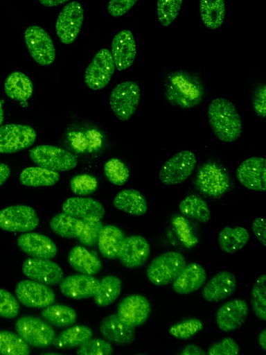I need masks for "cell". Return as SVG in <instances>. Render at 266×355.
Instances as JSON below:
<instances>
[{
	"label": "cell",
	"mask_w": 266,
	"mask_h": 355,
	"mask_svg": "<svg viewBox=\"0 0 266 355\" xmlns=\"http://www.w3.org/2000/svg\"><path fill=\"white\" fill-rule=\"evenodd\" d=\"M209 121L213 132L220 141L231 143L242 132L240 116L234 105L224 98L213 99L208 108Z\"/></svg>",
	"instance_id": "1"
},
{
	"label": "cell",
	"mask_w": 266,
	"mask_h": 355,
	"mask_svg": "<svg viewBox=\"0 0 266 355\" xmlns=\"http://www.w3.org/2000/svg\"><path fill=\"white\" fill-rule=\"evenodd\" d=\"M203 87L198 80L181 71L172 74L166 87L167 99L181 108L197 105L202 99Z\"/></svg>",
	"instance_id": "2"
},
{
	"label": "cell",
	"mask_w": 266,
	"mask_h": 355,
	"mask_svg": "<svg viewBox=\"0 0 266 355\" xmlns=\"http://www.w3.org/2000/svg\"><path fill=\"white\" fill-rule=\"evenodd\" d=\"M186 265L184 256L169 251L155 257L148 265L146 275L152 284L161 286L172 282Z\"/></svg>",
	"instance_id": "3"
},
{
	"label": "cell",
	"mask_w": 266,
	"mask_h": 355,
	"mask_svg": "<svg viewBox=\"0 0 266 355\" xmlns=\"http://www.w3.org/2000/svg\"><path fill=\"white\" fill-rule=\"evenodd\" d=\"M140 98L139 85L136 82L126 80L114 87L109 96V105L118 119L126 121L136 110Z\"/></svg>",
	"instance_id": "4"
},
{
	"label": "cell",
	"mask_w": 266,
	"mask_h": 355,
	"mask_svg": "<svg viewBox=\"0 0 266 355\" xmlns=\"http://www.w3.org/2000/svg\"><path fill=\"white\" fill-rule=\"evenodd\" d=\"M15 329L28 345L37 348H46L53 345L56 336L50 324L31 315L18 318L15 322Z\"/></svg>",
	"instance_id": "5"
},
{
	"label": "cell",
	"mask_w": 266,
	"mask_h": 355,
	"mask_svg": "<svg viewBox=\"0 0 266 355\" xmlns=\"http://www.w3.org/2000/svg\"><path fill=\"white\" fill-rule=\"evenodd\" d=\"M30 159L38 166L57 172L70 171L78 164L77 158L65 149L39 145L28 151Z\"/></svg>",
	"instance_id": "6"
},
{
	"label": "cell",
	"mask_w": 266,
	"mask_h": 355,
	"mask_svg": "<svg viewBox=\"0 0 266 355\" xmlns=\"http://www.w3.org/2000/svg\"><path fill=\"white\" fill-rule=\"evenodd\" d=\"M196 163L193 152L188 150L178 152L163 164L159 173V180L168 186L181 184L193 173Z\"/></svg>",
	"instance_id": "7"
},
{
	"label": "cell",
	"mask_w": 266,
	"mask_h": 355,
	"mask_svg": "<svg viewBox=\"0 0 266 355\" xmlns=\"http://www.w3.org/2000/svg\"><path fill=\"white\" fill-rule=\"evenodd\" d=\"M195 184L202 193L211 197H219L230 187L226 171L214 162H206L198 170Z\"/></svg>",
	"instance_id": "8"
},
{
	"label": "cell",
	"mask_w": 266,
	"mask_h": 355,
	"mask_svg": "<svg viewBox=\"0 0 266 355\" xmlns=\"http://www.w3.org/2000/svg\"><path fill=\"white\" fill-rule=\"evenodd\" d=\"M24 40L33 59L40 66H49L55 60V49L52 39L39 26H28L24 32Z\"/></svg>",
	"instance_id": "9"
},
{
	"label": "cell",
	"mask_w": 266,
	"mask_h": 355,
	"mask_svg": "<svg viewBox=\"0 0 266 355\" xmlns=\"http://www.w3.org/2000/svg\"><path fill=\"white\" fill-rule=\"evenodd\" d=\"M35 211L24 205L8 206L0 211V228L10 232H28L39 225Z\"/></svg>",
	"instance_id": "10"
},
{
	"label": "cell",
	"mask_w": 266,
	"mask_h": 355,
	"mask_svg": "<svg viewBox=\"0 0 266 355\" xmlns=\"http://www.w3.org/2000/svg\"><path fill=\"white\" fill-rule=\"evenodd\" d=\"M115 69L111 51L102 49L94 55L85 70V84L92 90L102 89L109 83Z\"/></svg>",
	"instance_id": "11"
},
{
	"label": "cell",
	"mask_w": 266,
	"mask_h": 355,
	"mask_svg": "<svg viewBox=\"0 0 266 355\" xmlns=\"http://www.w3.org/2000/svg\"><path fill=\"white\" fill-rule=\"evenodd\" d=\"M36 137V132L28 125H0V153H14L28 148L35 143Z\"/></svg>",
	"instance_id": "12"
},
{
	"label": "cell",
	"mask_w": 266,
	"mask_h": 355,
	"mask_svg": "<svg viewBox=\"0 0 266 355\" xmlns=\"http://www.w3.org/2000/svg\"><path fill=\"white\" fill-rule=\"evenodd\" d=\"M82 5L76 1L67 3L59 13L56 24L57 35L64 44H71L77 38L83 22Z\"/></svg>",
	"instance_id": "13"
},
{
	"label": "cell",
	"mask_w": 266,
	"mask_h": 355,
	"mask_svg": "<svg viewBox=\"0 0 266 355\" xmlns=\"http://www.w3.org/2000/svg\"><path fill=\"white\" fill-rule=\"evenodd\" d=\"M15 294L17 300L29 308H45L55 300L54 291L48 285L34 280L19 282L16 286Z\"/></svg>",
	"instance_id": "14"
},
{
	"label": "cell",
	"mask_w": 266,
	"mask_h": 355,
	"mask_svg": "<svg viewBox=\"0 0 266 355\" xmlns=\"http://www.w3.org/2000/svg\"><path fill=\"white\" fill-rule=\"evenodd\" d=\"M236 178L245 188L258 192L266 191V159L251 157L245 159L236 169Z\"/></svg>",
	"instance_id": "15"
},
{
	"label": "cell",
	"mask_w": 266,
	"mask_h": 355,
	"mask_svg": "<svg viewBox=\"0 0 266 355\" xmlns=\"http://www.w3.org/2000/svg\"><path fill=\"white\" fill-rule=\"evenodd\" d=\"M21 269L28 278L48 286L60 284L64 276L60 266L50 259L28 258Z\"/></svg>",
	"instance_id": "16"
},
{
	"label": "cell",
	"mask_w": 266,
	"mask_h": 355,
	"mask_svg": "<svg viewBox=\"0 0 266 355\" xmlns=\"http://www.w3.org/2000/svg\"><path fill=\"white\" fill-rule=\"evenodd\" d=\"M150 310V304L146 297L139 294H133L119 302L116 314L122 321L136 327L147 321Z\"/></svg>",
	"instance_id": "17"
},
{
	"label": "cell",
	"mask_w": 266,
	"mask_h": 355,
	"mask_svg": "<svg viewBox=\"0 0 266 355\" xmlns=\"http://www.w3.org/2000/svg\"><path fill=\"white\" fill-rule=\"evenodd\" d=\"M150 254V246L142 236L132 235L124 238L118 258L126 268H136L143 266Z\"/></svg>",
	"instance_id": "18"
},
{
	"label": "cell",
	"mask_w": 266,
	"mask_h": 355,
	"mask_svg": "<svg viewBox=\"0 0 266 355\" xmlns=\"http://www.w3.org/2000/svg\"><path fill=\"white\" fill-rule=\"evenodd\" d=\"M249 307L247 302L241 299H234L222 304L215 314V322L223 331H231L245 322Z\"/></svg>",
	"instance_id": "19"
},
{
	"label": "cell",
	"mask_w": 266,
	"mask_h": 355,
	"mask_svg": "<svg viewBox=\"0 0 266 355\" xmlns=\"http://www.w3.org/2000/svg\"><path fill=\"white\" fill-rule=\"evenodd\" d=\"M111 53L118 71L125 70L133 64L136 46L131 31L124 29L115 35L112 42Z\"/></svg>",
	"instance_id": "20"
},
{
	"label": "cell",
	"mask_w": 266,
	"mask_h": 355,
	"mask_svg": "<svg viewBox=\"0 0 266 355\" xmlns=\"http://www.w3.org/2000/svg\"><path fill=\"white\" fill-rule=\"evenodd\" d=\"M100 281L92 275L78 274L69 275L60 282V292L73 300H83L93 297Z\"/></svg>",
	"instance_id": "21"
},
{
	"label": "cell",
	"mask_w": 266,
	"mask_h": 355,
	"mask_svg": "<svg viewBox=\"0 0 266 355\" xmlns=\"http://www.w3.org/2000/svg\"><path fill=\"white\" fill-rule=\"evenodd\" d=\"M19 248L34 258L51 259L57 254L55 243L48 237L36 232L21 234L17 241Z\"/></svg>",
	"instance_id": "22"
},
{
	"label": "cell",
	"mask_w": 266,
	"mask_h": 355,
	"mask_svg": "<svg viewBox=\"0 0 266 355\" xmlns=\"http://www.w3.org/2000/svg\"><path fill=\"white\" fill-rule=\"evenodd\" d=\"M99 329L106 340L116 345H129L135 337L134 327L122 321L116 313L105 317L100 322Z\"/></svg>",
	"instance_id": "23"
},
{
	"label": "cell",
	"mask_w": 266,
	"mask_h": 355,
	"mask_svg": "<svg viewBox=\"0 0 266 355\" xmlns=\"http://www.w3.org/2000/svg\"><path fill=\"white\" fill-rule=\"evenodd\" d=\"M237 279L229 271L215 274L204 286L202 295L209 302H217L229 297L236 291Z\"/></svg>",
	"instance_id": "24"
},
{
	"label": "cell",
	"mask_w": 266,
	"mask_h": 355,
	"mask_svg": "<svg viewBox=\"0 0 266 355\" xmlns=\"http://www.w3.org/2000/svg\"><path fill=\"white\" fill-rule=\"evenodd\" d=\"M62 210L81 220L90 218L101 220L105 213L104 206L98 200L82 197L66 198L62 204Z\"/></svg>",
	"instance_id": "25"
},
{
	"label": "cell",
	"mask_w": 266,
	"mask_h": 355,
	"mask_svg": "<svg viewBox=\"0 0 266 355\" xmlns=\"http://www.w3.org/2000/svg\"><path fill=\"white\" fill-rule=\"evenodd\" d=\"M206 272L197 263L186 265L172 282L173 291L181 295L190 294L198 290L206 282Z\"/></svg>",
	"instance_id": "26"
},
{
	"label": "cell",
	"mask_w": 266,
	"mask_h": 355,
	"mask_svg": "<svg viewBox=\"0 0 266 355\" xmlns=\"http://www.w3.org/2000/svg\"><path fill=\"white\" fill-rule=\"evenodd\" d=\"M113 204L118 210L134 216H142L148 210V203L144 196L132 189L119 191L114 198Z\"/></svg>",
	"instance_id": "27"
},
{
	"label": "cell",
	"mask_w": 266,
	"mask_h": 355,
	"mask_svg": "<svg viewBox=\"0 0 266 355\" xmlns=\"http://www.w3.org/2000/svg\"><path fill=\"white\" fill-rule=\"evenodd\" d=\"M68 261L72 268L85 275H96L102 268V263L98 257L80 245L71 250L68 255Z\"/></svg>",
	"instance_id": "28"
},
{
	"label": "cell",
	"mask_w": 266,
	"mask_h": 355,
	"mask_svg": "<svg viewBox=\"0 0 266 355\" xmlns=\"http://www.w3.org/2000/svg\"><path fill=\"white\" fill-rule=\"evenodd\" d=\"M4 91L10 98L25 102L33 94V85L26 74L20 71H14L6 78Z\"/></svg>",
	"instance_id": "29"
},
{
	"label": "cell",
	"mask_w": 266,
	"mask_h": 355,
	"mask_svg": "<svg viewBox=\"0 0 266 355\" xmlns=\"http://www.w3.org/2000/svg\"><path fill=\"white\" fill-rule=\"evenodd\" d=\"M124 235L118 227L107 225L103 226L98 239V247L100 254L108 259L118 258Z\"/></svg>",
	"instance_id": "30"
},
{
	"label": "cell",
	"mask_w": 266,
	"mask_h": 355,
	"mask_svg": "<svg viewBox=\"0 0 266 355\" xmlns=\"http://www.w3.org/2000/svg\"><path fill=\"white\" fill-rule=\"evenodd\" d=\"M19 180L22 185L26 187H49L59 181L60 174L39 166H30L21 171Z\"/></svg>",
	"instance_id": "31"
},
{
	"label": "cell",
	"mask_w": 266,
	"mask_h": 355,
	"mask_svg": "<svg viewBox=\"0 0 266 355\" xmlns=\"http://www.w3.org/2000/svg\"><path fill=\"white\" fill-rule=\"evenodd\" d=\"M249 240V233L242 227H225L220 232L218 237L220 248L228 254L240 250Z\"/></svg>",
	"instance_id": "32"
},
{
	"label": "cell",
	"mask_w": 266,
	"mask_h": 355,
	"mask_svg": "<svg viewBox=\"0 0 266 355\" xmlns=\"http://www.w3.org/2000/svg\"><path fill=\"white\" fill-rule=\"evenodd\" d=\"M122 290L121 280L114 275H107L101 279L94 297V303L100 307L112 304L118 297Z\"/></svg>",
	"instance_id": "33"
},
{
	"label": "cell",
	"mask_w": 266,
	"mask_h": 355,
	"mask_svg": "<svg viewBox=\"0 0 266 355\" xmlns=\"http://www.w3.org/2000/svg\"><path fill=\"white\" fill-rule=\"evenodd\" d=\"M93 336L92 330L84 325H76L62 331L53 343L59 349H69L79 347Z\"/></svg>",
	"instance_id": "34"
},
{
	"label": "cell",
	"mask_w": 266,
	"mask_h": 355,
	"mask_svg": "<svg viewBox=\"0 0 266 355\" xmlns=\"http://www.w3.org/2000/svg\"><path fill=\"white\" fill-rule=\"evenodd\" d=\"M200 14L203 24L209 29L220 27L225 16L224 0H200Z\"/></svg>",
	"instance_id": "35"
},
{
	"label": "cell",
	"mask_w": 266,
	"mask_h": 355,
	"mask_svg": "<svg viewBox=\"0 0 266 355\" xmlns=\"http://www.w3.org/2000/svg\"><path fill=\"white\" fill-rule=\"evenodd\" d=\"M82 220L63 211L55 214L49 223V226L53 232L64 239L78 238L82 231Z\"/></svg>",
	"instance_id": "36"
},
{
	"label": "cell",
	"mask_w": 266,
	"mask_h": 355,
	"mask_svg": "<svg viewBox=\"0 0 266 355\" xmlns=\"http://www.w3.org/2000/svg\"><path fill=\"white\" fill-rule=\"evenodd\" d=\"M41 316L48 324L57 327H66L74 324L77 313L71 307L64 304H51L44 308Z\"/></svg>",
	"instance_id": "37"
},
{
	"label": "cell",
	"mask_w": 266,
	"mask_h": 355,
	"mask_svg": "<svg viewBox=\"0 0 266 355\" xmlns=\"http://www.w3.org/2000/svg\"><path fill=\"white\" fill-rule=\"evenodd\" d=\"M180 211L185 216L202 223L211 218V211L207 203L200 197L189 195L179 204Z\"/></svg>",
	"instance_id": "38"
},
{
	"label": "cell",
	"mask_w": 266,
	"mask_h": 355,
	"mask_svg": "<svg viewBox=\"0 0 266 355\" xmlns=\"http://www.w3.org/2000/svg\"><path fill=\"white\" fill-rule=\"evenodd\" d=\"M30 352L28 344L18 334L0 330V354L28 355Z\"/></svg>",
	"instance_id": "39"
},
{
	"label": "cell",
	"mask_w": 266,
	"mask_h": 355,
	"mask_svg": "<svg viewBox=\"0 0 266 355\" xmlns=\"http://www.w3.org/2000/svg\"><path fill=\"white\" fill-rule=\"evenodd\" d=\"M251 303L256 315L262 320H266V275L258 277L251 291Z\"/></svg>",
	"instance_id": "40"
},
{
	"label": "cell",
	"mask_w": 266,
	"mask_h": 355,
	"mask_svg": "<svg viewBox=\"0 0 266 355\" xmlns=\"http://www.w3.org/2000/svg\"><path fill=\"white\" fill-rule=\"evenodd\" d=\"M104 175L109 182L116 186L125 184L130 176L127 166L120 159L112 158L104 165Z\"/></svg>",
	"instance_id": "41"
},
{
	"label": "cell",
	"mask_w": 266,
	"mask_h": 355,
	"mask_svg": "<svg viewBox=\"0 0 266 355\" xmlns=\"http://www.w3.org/2000/svg\"><path fill=\"white\" fill-rule=\"evenodd\" d=\"M183 0H157V11L161 26H168L177 17Z\"/></svg>",
	"instance_id": "42"
},
{
	"label": "cell",
	"mask_w": 266,
	"mask_h": 355,
	"mask_svg": "<svg viewBox=\"0 0 266 355\" xmlns=\"http://www.w3.org/2000/svg\"><path fill=\"white\" fill-rule=\"evenodd\" d=\"M204 328L202 322L197 318H190L172 324L169 328L170 334L177 339H190Z\"/></svg>",
	"instance_id": "43"
},
{
	"label": "cell",
	"mask_w": 266,
	"mask_h": 355,
	"mask_svg": "<svg viewBox=\"0 0 266 355\" xmlns=\"http://www.w3.org/2000/svg\"><path fill=\"white\" fill-rule=\"evenodd\" d=\"M82 228L79 241L86 246H93L98 239L100 232L103 227V223L99 219H83Z\"/></svg>",
	"instance_id": "44"
},
{
	"label": "cell",
	"mask_w": 266,
	"mask_h": 355,
	"mask_svg": "<svg viewBox=\"0 0 266 355\" xmlns=\"http://www.w3.org/2000/svg\"><path fill=\"white\" fill-rule=\"evenodd\" d=\"M98 187L96 178L89 174H79L72 178L70 188L78 196H87L93 193Z\"/></svg>",
	"instance_id": "45"
},
{
	"label": "cell",
	"mask_w": 266,
	"mask_h": 355,
	"mask_svg": "<svg viewBox=\"0 0 266 355\" xmlns=\"http://www.w3.org/2000/svg\"><path fill=\"white\" fill-rule=\"evenodd\" d=\"M113 348L109 342L100 338L89 339L78 347L80 355H110Z\"/></svg>",
	"instance_id": "46"
},
{
	"label": "cell",
	"mask_w": 266,
	"mask_h": 355,
	"mask_svg": "<svg viewBox=\"0 0 266 355\" xmlns=\"http://www.w3.org/2000/svg\"><path fill=\"white\" fill-rule=\"evenodd\" d=\"M19 304L9 291L0 288V317L11 319L18 315Z\"/></svg>",
	"instance_id": "47"
},
{
	"label": "cell",
	"mask_w": 266,
	"mask_h": 355,
	"mask_svg": "<svg viewBox=\"0 0 266 355\" xmlns=\"http://www.w3.org/2000/svg\"><path fill=\"white\" fill-rule=\"evenodd\" d=\"M239 346L231 338L226 337L220 342L211 345L207 352L209 355H236L239 353Z\"/></svg>",
	"instance_id": "48"
},
{
	"label": "cell",
	"mask_w": 266,
	"mask_h": 355,
	"mask_svg": "<svg viewBox=\"0 0 266 355\" xmlns=\"http://www.w3.org/2000/svg\"><path fill=\"white\" fill-rule=\"evenodd\" d=\"M252 105L256 114L260 117L266 116V87L260 85L255 90L252 98Z\"/></svg>",
	"instance_id": "49"
},
{
	"label": "cell",
	"mask_w": 266,
	"mask_h": 355,
	"mask_svg": "<svg viewBox=\"0 0 266 355\" xmlns=\"http://www.w3.org/2000/svg\"><path fill=\"white\" fill-rule=\"evenodd\" d=\"M139 0H110L107 5L108 12L114 17L127 13Z\"/></svg>",
	"instance_id": "50"
},
{
	"label": "cell",
	"mask_w": 266,
	"mask_h": 355,
	"mask_svg": "<svg viewBox=\"0 0 266 355\" xmlns=\"http://www.w3.org/2000/svg\"><path fill=\"white\" fill-rule=\"evenodd\" d=\"M252 231L258 240L263 245H266V234H265V229L266 224L265 220L264 218L258 217L256 218L251 226Z\"/></svg>",
	"instance_id": "51"
},
{
	"label": "cell",
	"mask_w": 266,
	"mask_h": 355,
	"mask_svg": "<svg viewBox=\"0 0 266 355\" xmlns=\"http://www.w3.org/2000/svg\"><path fill=\"white\" fill-rule=\"evenodd\" d=\"M180 355H206V353L198 345L189 344L185 346Z\"/></svg>",
	"instance_id": "52"
},
{
	"label": "cell",
	"mask_w": 266,
	"mask_h": 355,
	"mask_svg": "<svg viewBox=\"0 0 266 355\" xmlns=\"http://www.w3.org/2000/svg\"><path fill=\"white\" fill-rule=\"evenodd\" d=\"M10 175V167L3 163H0V186L3 184Z\"/></svg>",
	"instance_id": "53"
},
{
	"label": "cell",
	"mask_w": 266,
	"mask_h": 355,
	"mask_svg": "<svg viewBox=\"0 0 266 355\" xmlns=\"http://www.w3.org/2000/svg\"><path fill=\"white\" fill-rule=\"evenodd\" d=\"M45 7H55L63 4L69 0H38Z\"/></svg>",
	"instance_id": "54"
},
{
	"label": "cell",
	"mask_w": 266,
	"mask_h": 355,
	"mask_svg": "<svg viewBox=\"0 0 266 355\" xmlns=\"http://www.w3.org/2000/svg\"><path fill=\"white\" fill-rule=\"evenodd\" d=\"M258 343L263 351H266V329L260 331L258 336Z\"/></svg>",
	"instance_id": "55"
},
{
	"label": "cell",
	"mask_w": 266,
	"mask_h": 355,
	"mask_svg": "<svg viewBox=\"0 0 266 355\" xmlns=\"http://www.w3.org/2000/svg\"><path fill=\"white\" fill-rule=\"evenodd\" d=\"M3 120H4V112H3V106H2V103L0 99V125H1V124L3 123Z\"/></svg>",
	"instance_id": "56"
}]
</instances>
